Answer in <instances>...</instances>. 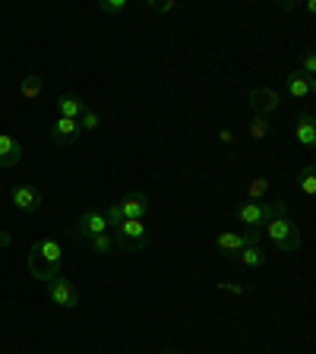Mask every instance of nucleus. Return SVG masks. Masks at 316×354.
<instances>
[{
    "label": "nucleus",
    "instance_id": "obj_1",
    "mask_svg": "<svg viewBox=\"0 0 316 354\" xmlns=\"http://www.w3.org/2000/svg\"><path fill=\"white\" fill-rule=\"evenodd\" d=\"M26 263H29L32 279L51 281L54 275H60V266H64V247H60V241H54V237H38V241L29 247Z\"/></svg>",
    "mask_w": 316,
    "mask_h": 354
},
{
    "label": "nucleus",
    "instance_id": "obj_2",
    "mask_svg": "<svg viewBox=\"0 0 316 354\" xmlns=\"http://www.w3.org/2000/svg\"><path fill=\"white\" fill-rule=\"evenodd\" d=\"M266 237H269V243H272L279 253H297L301 250V241H304L301 228H297L288 215H279V218L269 221V225H266Z\"/></svg>",
    "mask_w": 316,
    "mask_h": 354
},
{
    "label": "nucleus",
    "instance_id": "obj_3",
    "mask_svg": "<svg viewBox=\"0 0 316 354\" xmlns=\"http://www.w3.org/2000/svg\"><path fill=\"white\" fill-rule=\"evenodd\" d=\"M279 215H288V203L285 199H272V203H243L241 209H237V218L247 225V228H266L272 218H279Z\"/></svg>",
    "mask_w": 316,
    "mask_h": 354
},
{
    "label": "nucleus",
    "instance_id": "obj_4",
    "mask_svg": "<svg viewBox=\"0 0 316 354\" xmlns=\"http://www.w3.org/2000/svg\"><path fill=\"white\" fill-rule=\"evenodd\" d=\"M111 234H114V243H120L124 250L140 253V250H146V243H149V225H146V218H124Z\"/></svg>",
    "mask_w": 316,
    "mask_h": 354
},
{
    "label": "nucleus",
    "instance_id": "obj_5",
    "mask_svg": "<svg viewBox=\"0 0 316 354\" xmlns=\"http://www.w3.org/2000/svg\"><path fill=\"white\" fill-rule=\"evenodd\" d=\"M215 247H219L225 257H237L247 247H259V231L257 228H243V231H225V234L215 237Z\"/></svg>",
    "mask_w": 316,
    "mask_h": 354
},
{
    "label": "nucleus",
    "instance_id": "obj_6",
    "mask_svg": "<svg viewBox=\"0 0 316 354\" xmlns=\"http://www.w3.org/2000/svg\"><path fill=\"white\" fill-rule=\"evenodd\" d=\"M44 291H48L51 304H57L60 310H76L80 307V291H76V285L70 279H64V275H54L51 281H44Z\"/></svg>",
    "mask_w": 316,
    "mask_h": 354
},
{
    "label": "nucleus",
    "instance_id": "obj_7",
    "mask_svg": "<svg viewBox=\"0 0 316 354\" xmlns=\"http://www.w3.org/2000/svg\"><path fill=\"white\" fill-rule=\"evenodd\" d=\"M10 199H13V206L19 209V212H29V215L44 209V193L32 184H16L13 190H10Z\"/></svg>",
    "mask_w": 316,
    "mask_h": 354
},
{
    "label": "nucleus",
    "instance_id": "obj_8",
    "mask_svg": "<svg viewBox=\"0 0 316 354\" xmlns=\"http://www.w3.org/2000/svg\"><path fill=\"white\" fill-rule=\"evenodd\" d=\"M76 234L86 237V241H92V237H98V234H111L104 209H86V212L80 215V221H76Z\"/></svg>",
    "mask_w": 316,
    "mask_h": 354
},
{
    "label": "nucleus",
    "instance_id": "obj_9",
    "mask_svg": "<svg viewBox=\"0 0 316 354\" xmlns=\"http://www.w3.org/2000/svg\"><path fill=\"white\" fill-rule=\"evenodd\" d=\"M250 108L257 111L259 118H272L275 111L281 108V95L275 92L272 86H257L250 92Z\"/></svg>",
    "mask_w": 316,
    "mask_h": 354
},
{
    "label": "nucleus",
    "instance_id": "obj_10",
    "mask_svg": "<svg viewBox=\"0 0 316 354\" xmlns=\"http://www.w3.org/2000/svg\"><path fill=\"white\" fill-rule=\"evenodd\" d=\"M80 136H82L80 124H76V120H70V118H57V120L51 124V140H54V146H73Z\"/></svg>",
    "mask_w": 316,
    "mask_h": 354
},
{
    "label": "nucleus",
    "instance_id": "obj_11",
    "mask_svg": "<svg viewBox=\"0 0 316 354\" xmlns=\"http://www.w3.org/2000/svg\"><path fill=\"white\" fill-rule=\"evenodd\" d=\"M313 92H316V80L304 76L301 70H295V73L285 80V95L288 98H297V102H301V98H310Z\"/></svg>",
    "mask_w": 316,
    "mask_h": 354
},
{
    "label": "nucleus",
    "instance_id": "obj_12",
    "mask_svg": "<svg viewBox=\"0 0 316 354\" xmlns=\"http://www.w3.org/2000/svg\"><path fill=\"white\" fill-rule=\"evenodd\" d=\"M22 162V142L10 133H0V168H13Z\"/></svg>",
    "mask_w": 316,
    "mask_h": 354
},
{
    "label": "nucleus",
    "instance_id": "obj_13",
    "mask_svg": "<svg viewBox=\"0 0 316 354\" xmlns=\"http://www.w3.org/2000/svg\"><path fill=\"white\" fill-rule=\"evenodd\" d=\"M118 206H120V212H124V218H146L152 203H149L146 193H130V196L120 199Z\"/></svg>",
    "mask_w": 316,
    "mask_h": 354
},
{
    "label": "nucleus",
    "instance_id": "obj_14",
    "mask_svg": "<svg viewBox=\"0 0 316 354\" xmlns=\"http://www.w3.org/2000/svg\"><path fill=\"white\" fill-rule=\"evenodd\" d=\"M295 140L301 142L304 149H313L316 146V120H313V114H301V118H297Z\"/></svg>",
    "mask_w": 316,
    "mask_h": 354
},
{
    "label": "nucleus",
    "instance_id": "obj_15",
    "mask_svg": "<svg viewBox=\"0 0 316 354\" xmlns=\"http://www.w3.org/2000/svg\"><path fill=\"white\" fill-rule=\"evenodd\" d=\"M89 111V104L82 102L80 95H60L57 98V118H70V120H80L82 114Z\"/></svg>",
    "mask_w": 316,
    "mask_h": 354
},
{
    "label": "nucleus",
    "instance_id": "obj_16",
    "mask_svg": "<svg viewBox=\"0 0 316 354\" xmlns=\"http://www.w3.org/2000/svg\"><path fill=\"white\" fill-rule=\"evenodd\" d=\"M41 88H44V80L38 73H29V76H22V82H19V95L22 98H38L41 95Z\"/></svg>",
    "mask_w": 316,
    "mask_h": 354
},
{
    "label": "nucleus",
    "instance_id": "obj_17",
    "mask_svg": "<svg viewBox=\"0 0 316 354\" xmlns=\"http://www.w3.org/2000/svg\"><path fill=\"white\" fill-rule=\"evenodd\" d=\"M237 259H241V263L247 266V269H263L266 259H269V257H266V253L259 250V247H247V250L237 253Z\"/></svg>",
    "mask_w": 316,
    "mask_h": 354
},
{
    "label": "nucleus",
    "instance_id": "obj_18",
    "mask_svg": "<svg viewBox=\"0 0 316 354\" xmlns=\"http://www.w3.org/2000/svg\"><path fill=\"white\" fill-rule=\"evenodd\" d=\"M89 247H92V253H98V257H108L118 243H114V234H98V237L89 241Z\"/></svg>",
    "mask_w": 316,
    "mask_h": 354
},
{
    "label": "nucleus",
    "instance_id": "obj_19",
    "mask_svg": "<svg viewBox=\"0 0 316 354\" xmlns=\"http://www.w3.org/2000/svg\"><path fill=\"white\" fill-rule=\"evenodd\" d=\"M76 124H80V130H82V133H95L98 127H102V114H98V111H92V108H89L86 114H82V118L76 120Z\"/></svg>",
    "mask_w": 316,
    "mask_h": 354
},
{
    "label": "nucleus",
    "instance_id": "obj_20",
    "mask_svg": "<svg viewBox=\"0 0 316 354\" xmlns=\"http://www.w3.org/2000/svg\"><path fill=\"white\" fill-rule=\"evenodd\" d=\"M297 184H301V190L307 193V196H313V193H316V168H313V165H307V168L301 171Z\"/></svg>",
    "mask_w": 316,
    "mask_h": 354
},
{
    "label": "nucleus",
    "instance_id": "obj_21",
    "mask_svg": "<svg viewBox=\"0 0 316 354\" xmlns=\"http://www.w3.org/2000/svg\"><path fill=\"white\" fill-rule=\"evenodd\" d=\"M269 130H272V120L269 118H253V124H250V136L253 140H266V136H269Z\"/></svg>",
    "mask_w": 316,
    "mask_h": 354
},
{
    "label": "nucleus",
    "instance_id": "obj_22",
    "mask_svg": "<svg viewBox=\"0 0 316 354\" xmlns=\"http://www.w3.org/2000/svg\"><path fill=\"white\" fill-rule=\"evenodd\" d=\"M266 190H269V180H266V177H257V180H253L250 184V203H263V196H266Z\"/></svg>",
    "mask_w": 316,
    "mask_h": 354
},
{
    "label": "nucleus",
    "instance_id": "obj_23",
    "mask_svg": "<svg viewBox=\"0 0 316 354\" xmlns=\"http://www.w3.org/2000/svg\"><path fill=\"white\" fill-rule=\"evenodd\" d=\"M127 7H130L127 0H102V3H98V10H102V13H108V16H118V13H124Z\"/></svg>",
    "mask_w": 316,
    "mask_h": 354
},
{
    "label": "nucleus",
    "instance_id": "obj_24",
    "mask_svg": "<svg viewBox=\"0 0 316 354\" xmlns=\"http://www.w3.org/2000/svg\"><path fill=\"white\" fill-rule=\"evenodd\" d=\"M104 218H108V231H114V228L120 225V221H124V212H120L118 203H111V206L104 209Z\"/></svg>",
    "mask_w": 316,
    "mask_h": 354
},
{
    "label": "nucleus",
    "instance_id": "obj_25",
    "mask_svg": "<svg viewBox=\"0 0 316 354\" xmlns=\"http://www.w3.org/2000/svg\"><path fill=\"white\" fill-rule=\"evenodd\" d=\"M301 73H304V76H310V80L316 76V54H313V51L304 54V60H301Z\"/></svg>",
    "mask_w": 316,
    "mask_h": 354
},
{
    "label": "nucleus",
    "instance_id": "obj_26",
    "mask_svg": "<svg viewBox=\"0 0 316 354\" xmlns=\"http://www.w3.org/2000/svg\"><path fill=\"white\" fill-rule=\"evenodd\" d=\"M219 140L221 142H231V140H234V133H231V130H219Z\"/></svg>",
    "mask_w": 316,
    "mask_h": 354
},
{
    "label": "nucleus",
    "instance_id": "obj_27",
    "mask_svg": "<svg viewBox=\"0 0 316 354\" xmlns=\"http://www.w3.org/2000/svg\"><path fill=\"white\" fill-rule=\"evenodd\" d=\"M10 241H13V237H10L7 231H0V247H10Z\"/></svg>",
    "mask_w": 316,
    "mask_h": 354
},
{
    "label": "nucleus",
    "instance_id": "obj_28",
    "mask_svg": "<svg viewBox=\"0 0 316 354\" xmlns=\"http://www.w3.org/2000/svg\"><path fill=\"white\" fill-rule=\"evenodd\" d=\"M162 354H177V351H162Z\"/></svg>",
    "mask_w": 316,
    "mask_h": 354
}]
</instances>
